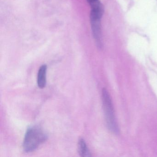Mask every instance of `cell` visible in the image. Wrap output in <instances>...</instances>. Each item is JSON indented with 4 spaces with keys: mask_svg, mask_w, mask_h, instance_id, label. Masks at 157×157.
Segmentation results:
<instances>
[{
    "mask_svg": "<svg viewBox=\"0 0 157 157\" xmlns=\"http://www.w3.org/2000/svg\"><path fill=\"white\" fill-rule=\"evenodd\" d=\"M47 135L44 130L39 126L34 125L27 128L24 139L23 147L26 152H31L47 139Z\"/></svg>",
    "mask_w": 157,
    "mask_h": 157,
    "instance_id": "6da1fadb",
    "label": "cell"
},
{
    "mask_svg": "<svg viewBox=\"0 0 157 157\" xmlns=\"http://www.w3.org/2000/svg\"><path fill=\"white\" fill-rule=\"evenodd\" d=\"M102 100L106 124L111 132L115 134L119 133V128L115 116L112 99L108 91L103 89L102 91Z\"/></svg>",
    "mask_w": 157,
    "mask_h": 157,
    "instance_id": "7a4b0ae2",
    "label": "cell"
},
{
    "mask_svg": "<svg viewBox=\"0 0 157 157\" xmlns=\"http://www.w3.org/2000/svg\"><path fill=\"white\" fill-rule=\"evenodd\" d=\"M92 31L94 38L96 42L98 48H102L101 29V19L96 16H90Z\"/></svg>",
    "mask_w": 157,
    "mask_h": 157,
    "instance_id": "3957f363",
    "label": "cell"
},
{
    "mask_svg": "<svg viewBox=\"0 0 157 157\" xmlns=\"http://www.w3.org/2000/svg\"><path fill=\"white\" fill-rule=\"evenodd\" d=\"M47 66L43 65L38 70L37 74V82L38 87L40 89H44L46 85V74Z\"/></svg>",
    "mask_w": 157,
    "mask_h": 157,
    "instance_id": "277c9868",
    "label": "cell"
},
{
    "mask_svg": "<svg viewBox=\"0 0 157 157\" xmlns=\"http://www.w3.org/2000/svg\"><path fill=\"white\" fill-rule=\"evenodd\" d=\"M78 151L80 156L82 157H91L90 151L87 146L85 140L80 138L78 142Z\"/></svg>",
    "mask_w": 157,
    "mask_h": 157,
    "instance_id": "5b68a950",
    "label": "cell"
}]
</instances>
